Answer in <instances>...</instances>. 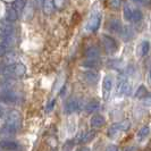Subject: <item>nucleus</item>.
<instances>
[{
    "mask_svg": "<svg viewBox=\"0 0 151 151\" xmlns=\"http://www.w3.org/2000/svg\"><path fill=\"white\" fill-rule=\"evenodd\" d=\"M85 55L89 59H96L97 57L100 56V51H99V48L96 45H90L86 50H85Z\"/></svg>",
    "mask_w": 151,
    "mask_h": 151,
    "instance_id": "obj_14",
    "label": "nucleus"
},
{
    "mask_svg": "<svg viewBox=\"0 0 151 151\" xmlns=\"http://www.w3.org/2000/svg\"><path fill=\"white\" fill-rule=\"evenodd\" d=\"M101 42H102V45H104V47H105V49H106V51L108 53L116 52L117 49H118V45L116 43V41L109 35H102L101 37Z\"/></svg>",
    "mask_w": 151,
    "mask_h": 151,
    "instance_id": "obj_3",
    "label": "nucleus"
},
{
    "mask_svg": "<svg viewBox=\"0 0 151 151\" xmlns=\"http://www.w3.org/2000/svg\"><path fill=\"white\" fill-rule=\"evenodd\" d=\"M15 45V37L14 35H8V37H1V45H0V51L4 56L6 51L9 52V49Z\"/></svg>",
    "mask_w": 151,
    "mask_h": 151,
    "instance_id": "obj_5",
    "label": "nucleus"
},
{
    "mask_svg": "<svg viewBox=\"0 0 151 151\" xmlns=\"http://www.w3.org/2000/svg\"><path fill=\"white\" fill-rule=\"evenodd\" d=\"M121 35L125 41H127V40H131L134 37V31H133V29L131 26H123Z\"/></svg>",
    "mask_w": 151,
    "mask_h": 151,
    "instance_id": "obj_15",
    "label": "nucleus"
},
{
    "mask_svg": "<svg viewBox=\"0 0 151 151\" xmlns=\"http://www.w3.org/2000/svg\"><path fill=\"white\" fill-rule=\"evenodd\" d=\"M81 107H82V100L77 97H72L65 104V111L67 114L74 113L76 110L81 109Z\"/></svg>",
    "mask_w": 151,
    "mask_h": 151,
    "instance_id": "obj_2",
    "label": "nucleus"
},
{
    "mask_svg": "<svg viewBox=\"0 0 151 151\" xmlns=\"http://www.w3.org/2000/svg\"><path fill=\"white\" fill-rule=\"evenodd\" d=\"M18 129H19V127L14 126V125L5 124V125L2 126V129H1V133H2V135H13V134H15L16 132H17Z\"/></svg>",
    "mask_w": 151,
    "mask_h": 151,
    "instance_id": "obj_16",
    "label": "nucleus"
},
{
    "mask_svg": "<svg viewBox=\"0 0 151 151\" xmlns=\"http://www.w3.org/2000/svg\"><path fill=\"white\" fill-rule=\"evenodd\" d=\"M18 18V13L17 10H15L14 8H8L7 13H6V21L8 22H14Z\"/></svg>",
    "mask_w": 151,
    "mask_h": 151,
    "instance_id": "obj_20",
    "label": "nucleus"
},
{
    "mask_svg": "<svg viewBox=\"0 0 151 151\" xmlns=\"http://www.w3.org/2000/svg\"><path fill=\"white\" fill-rule=\"evenodd\" d=\"M26 67L21 64V63H16L14 65H9V66H2L1 68V73L5 76H22L25 74Z\"/></svg>",
    "mask_w": 151,
    "mask_h": 151,
    "instance_id": "obj_1",
    "label": "nucleus"
},
{
    "mask_svg": "<svg viewBox=\"0 0 151 151\" xmlns=\"http://www.w3.org/2000/svg\"><path fill=\"white\" fill-rule=\"evenodd\" d=\"M78 151H90V149H89V148H85V147H83V148L78 149Z\"/></svg>",
    "mask_w": 151,
    "mask_h": 151,
    "instance_id": "obj_34",
    "label": "nucleus"
},
{
    "mask_svg": "<svg viewBox=\"0 0 151 151\" xmlns=\"http://www.w3.org/2000/svg\"><path fill=\"white\" fill-rule=\"evenodd\" d=\"M100 105H99L98 101H94V100H92L90 101L89 104H86L85 107H84V109L86 110V113H93V111H96V110H98Z\"/></svg>",
    "mask_w": 151,
    "mask_h": 151,
    "instance_id": "obj_22",
    "label": "nucleus"
},
{
    "mask_svg": "<svg viewBox=\"0 0 151 151\" xmlns=\"http://www.w3.org/2000/svg\"><path fill=\"white\" fill-rule=\"evenodd\" d=\"M83 78L84 81L88 82L89 84H96L99 80V75L94 70H88V72H84Z\"/></svg>",
    "mask_w": 151,
    "mask_h": 151,
    "instance_id": "obj_12",
    "label": "nucleus"
},
{
    "mask_svg": "<svg viewBox=\"0 0 151 151\" xmlns=\"http://www.w3.org/2000/svg\"><path fill=\"white\" fill-rule=\"evenodd\" d=\"M1 99L4 102H9V104H14L18 101V93L14 90H8V91H1Z\"/></svg>",
    "mask_w": 151,
    "mask_h": 151,
    "instance_id": "obj_6",
    "label": "nucleus"
},
{
    "mask_svg": "<svg viewBox=\"0 0 151 151\" xmlns=\"http://www.w3.org/2000/svg\"><path fill=\"white\" fill-rule=\"evenodd\" d=\"M149 133H150V127H149V126H143L142 129L139 131L137 136H139V139H140V140H142L143 137L148 136V134H149Z\"/></svg>",
    "mask_w": 151,
    "mask_h": 151,
    "instance_id": "obj_27",
    "label": "nucleus"
},
{
    "mask_svg": "<svg viewBox=\"0 0 151 151\" xmlns=\"http://www.w3.org/2000/svg\"><path fill=\"white\" fill-rule=\"evenodd\" d=\"M16 56L14 52H8L4 55V59H2V63H4V66H9V65H14L16 64Z\"/></svg>",
    "mask_w": 151,
    "mask_h": 151,
    "instance_id": "obj_18",
    "label": "nucleus"
},
{
    "mask_svg": "<svg viewBox=\"0 0 151 151\" xmlns=\"http://www.w3.org/2000/svg\"><path fill=\"white\" fill-rule=\"evenodd\" d=\"M106 151H118V149H117L116 145H109L106 149Z\"/></svg>",
    "mask_w": 151,
    "mask_h": 151,
    "instance_id": "obj_33",
    "label": "nucleus"
},
{
    "mask_svg": "<svg viewBox=\"0 0 151 151\" xmlns=\"http://www.w3.org/2000/svg\"><path fill=\"white\" fill-rule=\"evenodd\" d=\"M55 102H56L55 99H51V100L48 102V105H47V111H51V110H52V108L55 107Z\"/></svg>",
    "mask_w": 151,
    "mask_h": 151,
    "instance_id": "obj_31",
    "label": "nucleus"
},
{
    "mask_svg": "<svg viewBox=\"0 0 151 151\" xmlns=\"http://www.w3.org/2000/svg\"><path fill=\"white\" fill-rule=\"evenodd\" d=\"M111 86H113L111 78L109 76H106L104 78V82H102V90H104V98L105 99H108V97H109L110 91H111Z\"/></svg>",
    "mask_w": 151,
    "mask_h": 151,
    "instance_id": "obj_13",
    "label": "nucleus"
},
{
    "mask_svg": "<svg viewBox=\"0 0 151 151\" xmlns=\"http://www.w3.org/2000/svg\"><path fill=\"white\" fill-rule=\"evenodd\" d=\"M96 64H97V60L96 59H89L88 61H84V66H88V67H93V66H96Z\"/></svg>",
    "mask_w": 151,
    "mask_h": 151,
    "instance_id": "obj_30",
    "label": "nucleus"
},
{
    "mask_svg": "<svg viewBox=\"0 0 151 151\" xmlns=\"http://www.w3.org/2000/svg\"><path fill=\"white\" fill-rule=\"evenodd\" d=\"M0 32L1 37H8V35H14V26L13 24L8 21H2L0 24Z\"/></svg>",
    "mask_w": 151,
    "mask_h": 151,
    "instance_id": "obj_9",
    "label": "nucleus"
},
{
    "mask_svg": "<svg viewBox=\"0 0 151 151\" xmlns=\"http://www.w3.org/2000/svg\"><path fill=\"white\" fill-rule=\"evenodd\" d=\"M105 124H106V118L102 115H94L90 119V125L94 129L102 127Z\"/></svg>",
    "mask_w": 151,
    "mask_h": 151,
    "instance_id": "obj_11",
    "label": "nucleus"
},
{
    "mask_svg": "<svg viewBox=\"0 0 151 151\" xmlns=\"http://www.w3.org/2000/svg\"><path fill=\"white\" fill-rule=\"evenodd\" d=\"M96 135V132L94 131H92V132H85L83 134H81V136H78V142L80 143H86V142H89L90 140H92L93 137Z\"/></svg>",
    "mask_w": 151,
    "mask_h": 151,
    "instance_id": "obj_19",
    "label": "nucleus"
},
{
    "mask_svg": "<svg viewBox=\"0 0 151 151\" xmlns=\"http://www.w3.org/2000/svg\"><path fill=\"white\" fill-rule=\"evenodd\" d=\"M129 125L131 124H129V121H123L119 122V123H116V124H113L108 129V135L114 136L121 131H127L129 129Z\"/></svg>",
    "mask_w": 151,
    "mask_h": 151,
    "instance_id": "obj_4",
    "label": "nucleus"
},
{
    "mask_svg": "<svg viewBox=\"0 0 151 151\" xmlns=\"http://www.w3.org/2000/svg\"><path fill=\"white\" fill-rule=\"evenodd\" d=\"M100 22H101V16L99 14H93L86 24V30L91 31V32L97 31L100 26Z\"/></svg>",
    "mask_w": 151,
    "mask_h": 151,
    "instance_id": "obj_8",
    "label": "nucleus"
},
{
    "mask_svg": "<svg viewBox=\"0 0 151 151\" xmlns=\"http://www.w3.org/2000/svg\"><path fill=\"white\" fill-rule=\"evenodd\" d=\"M145 94H147V89H145V86H143V85L139 86V89L136 90V93H135L136 98H143V97H145Z\"/></svg>",
    "mask_w": 151,
    "mask_h": 151,
    "instance_id": "obj_29",
    "label": "nucleus"
},
{
    "mask_svg": "<svg viewBox=\"0 0 151 151\" xmlns=\"http://www.w3.org/2000/svg\"><path fill=\"white\" fill-rule=\"evenodd\" d=\"M109 6L113 7L114 9H118V7L121 6V1H118V0H116V1H110V2H109Z\"/></svg>",
    "mask_w": 151,
    "mask_h": 151,
    "instance_id": "obj_32",
    "label": "nucleus"
},
{
    "mask_svg": "<svg viewBox=\"0 0 151 151\" xmlns=\"http://www.w3.org/2000/svg\"><path fill=\"white\" fill-rule=\"evenodd\" d=\"M150 80H151V70H150Z\"/></svg>",
    "mask_w": 151,
    "mask_h": 151,
    "instance_id": "obj_35",
    "label": "nucleus"
},
{
    "mask_svg": "<svg viewBox=\"0 0 151 151\" xmlns=\"http://www.w3.org/2000/svg\"><path fill=\"white\" fill-rule=\"evenodd\" d=\"M25 5H26L25 1H23V0H16V1L13 2V8L15 10H22V9H24Z\"/></svg>",
    "mask_w": 151,
    "mask_h": 151,
    "instance_id": "obj_28",
    "label": "nucleus"
},
{
    "mask_svg": "<svg viewBox=\"0 0 151 151\" xmlns=\"http://www.w3.org/2000/svg\"><path fill=\"white\" fill-rule=\"evenodd\" d=\"M149 50H150V43H149V41H143L140 45L139 53H140V56H147L148 52H149Z\"/></svg>",
    "mask_w": 151,
    "mask_h": 151,
    "instance_id": "obj_23",
    "label": "nucleus"
},
{
    "mask_svg": "<svg viewBox=\"0 0 151 151\" xmlns=\"http://www.w3.org/2000/svg\"><path fill=\"white\" fill-rule=\"evenodd\" d=\"M123 15H124V18L126 21H132L133 19V9L129 7V5H126L124 7V10H123Z\"/></svg>",
    "mask_w": 151,
    "mask_h": 151,
    "instance_id": "obj_25",
    "label": "nucleus"
},
{
    "mask_svg": "<svg viewBox=\"0 0 151 151\" xmlns=\"http://www.w3.org/2000/svg\"><path fill=\"white\" fill-rule=\"evenodd\" d=\"M143 18V14H142V12L140 10V9H137V8H135V9H133V22H140L141 19Z\"/></svg>",
    "mask_w": 151,
    "mask_h": 151,
    "instance_id": "obj_26",
    "label": "nucleus"
},
{
    "mask_svg": "<svg viewBox=\"0 0 151 151\" xmlns=\"http://www.w3.org/2000/svg\"><path fill=\"white\" fill-rule=\"evenodd\" d=\"M55 9V2L50 0H45L43 2V12L45 14H51Z\"/></svg>",
    "mask_w": 151,
    "mask_h": 151,
    "instance_id": "obj_24",
    "label": "nucleus"
},
{
    "mask_svg": "<svg viewBox=\"0 0 151 151\" xmlns=\"http://www.w3.org/2000/svg\"><path fill=\"white\" fill-rule=\"evenodd\" d=\"M108 25H109V29L110 30L115 31V32H119V33L122 32L123 26H122V23L118 18H111L109 21V23H108Z\"/></svg>",
    "mask_w": 151,
    "mask_h": 151,
    "instance_id": "obj_17",
    "label": "nucleus"
},
{
    "mask_svg": "<svg viewBox=\"0 0 151 151\" xmlns=\"http://www.w3.org/2000/svg\"><path fill=\"white\" fill-rule=\"evenodd\" d=\"M15 85V80L8 77L7 80H5L2 83H1V90L2 91H8V90H13V86Z\"/></svg>",
    "mask_w": 151,
    "mask_h": 151,
    "instance_id": "obj_21",
    "label": "nucleus"
},
{
    "mask_svg": "<svg viewBox=\"0 0 151 151\" xmlns=\"http://www.w3.org/2000/svg\"><path fill=\"white\" fill-rule=\"evenodd\" d=\"M19 123H21V115H19L18 111H16V110L8 111L5 124H9V125H14V126L19 127Z\"/></svg>",
    "mask_w": 151,
    "mask_h": 151,
    "instance_id": "obj_7",
    "label": "nucleus"
},
{
    "mask_svg": "<svg viewBox=\"0 0 151 151\" xmlns=\"http://www.w3.org/2000/svg\"><path fill=\"white\" fill-rule=\"evenodd\" d=\"M1 148L6 151H17L19 150L21 145H19V143H17L15 141H12V140H2Z\"/></svg>",
    "mask_w": 151,
    "mask_h": 151,
    "instance_id": "obj_10",
    "label": "nucleus"
}]
</instances>
